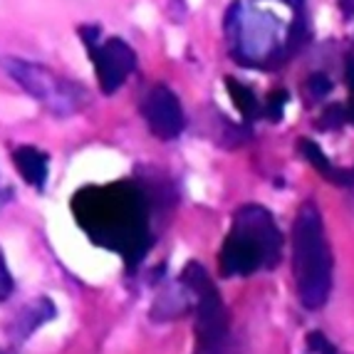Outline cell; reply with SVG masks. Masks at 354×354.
<instances>
[{
  "instance_id": "6da1fadb",
  "label": "cell",
  "mask_w": 354,
  "mask_h": 354,
  "mask_svg": "<svg viewBox=\"0 0 354 354\" xmlns=\"http://www.w3.org/2000/svg\"><path fill=\"white\" fill-rule=\"evenodd\" d=\"M72 213L89 241L139 266L151 245L149 198L134 181L87 186L72 196Z\"/></svg>"
},
{
  "instance_id": "7a4b0ae2",
  "label": "cell",
  "mask_w": 354,
  "mask_h": 354,
  "mask_svg": "<svg viewBox=\"0 0 354 354\" xmlns=\"http://www.w3.org/2000/svg\"><path fill=\"white\" fill-rule=\"evenodd\" d=\"M292 278L300 302L317 310L332 290V250L315 201H305L292 225Z\"/></svg>"
},
{
  "instance_id": "3957f363",
  "label": "cell",
  "mask_w": 354,
  "mask_h": 354,
  "mask_svg": "<svg viewBox=\"0 0 354 354\" xmlns=\"http://www.w3.org/2000/svg\"><path fill=\"white\" fill-rule=\"evenodd\" d=\"M283 253V236L263 206H243L233 218L228 238L221 248L223 275H253L272 268Z\"/></svg>"
},
{
  "instance_id": "277c9868",
  "label": "cell",
  "mask_w": 354,
  "mask_h": 354,
  "mask_svg": "<svg viewBox=\"0 0 354 354\" xmlns=\"http://www.w3.org/2000/svg\"><path fill=\"white\" fill-rule=\"evenodd\" d=\"M3 65H6L8 75L30 97H35L37 102H42L53 114H59V117L77 114L89 102V95L84 87L67 82V80L53 75V72L40 65H32V62H25V59L18 57H8Z\"/></svg>"
},
{
  "instance_id": "5b68a950",
  "label": "cell",
  "mask_w": 354,
  "mask_h": 354,
  "mask_svg": "<svg viewBox=\"0 0 354 354\" xmlns=\"http://www.w3.org/2000/svg\"><path fill=\"white\" fill-rule=\"evenodd\" d=\"M183 285L196 295V335L198 347L206 354H218L228 337V317L218 290L211 283L208 272L198 263H189L181 272Z\"/></svg>"
},
{
  "instance_id": "8992f818",
  "label": "cell",
  "mask_w": 354,
  "mask_h": 354,
  "mask_svg": "<svg viewBox=\"0 0 354 354\" xmlns=\"http://www.w3.org/2000/svg\"><path fill=\"white\" fill-rule=\"evenodd\" d=\"M89 55H92V65L97 70V80L104 95H114L124 80L131 75V70L136 67V55L134 50L119 37H109L100 45H87Z\"/></svg>"
},
{
  "instance_id": "52a82bcc",
  "label": "cell",
  "mask_w": 354,
  "mask_h": 354,
  "mask_svg": "<svg viewBox=\"0 0 354 354\" xmlns=\"http://www.w3.org/2000/svg\"><path fill=\"white\" fill-rule=\"evenodd\" d=\"M275 18L266 15V12H250L245 18H236L238 25V35H236V45H238V55H241V62H260L263 57L272 55L275 50Z\"/></svg>"
},
{
  "instance_id": "ba28073f",
  "label": "cell",
  "mask_w": 354,
  "mask_h": 354,
  "mask_svg": "<svg viewBox=\"0 0 354 354\" xmlns=\"http://www.w3.org/2000/svg\"><path fill=\"white\" fill-rule=\"evenodd\" d=\"M144 119L159 139H176L183 129V109L176 95L166 87H153L144 100Z\"/></svg>"
},
{
  "instance_id": "9c48e42d",
  "label": "cell",
  "mask_w": 354,
  "mask_h": 354,
  "mask_svg": "<svg viewBox=\"0 0 354 354\" xmlns=\"http://www.w3.org/2000/svg\"><path fill=\"white\" fill-rule=\"evenodd\" d=\"M53 317H55V305L48 297H40V300H35L32 305L25 307L23 313H18L12 317L10 327H8V335L12 339H25V337H30L37 327L45 325Z\"/></svg>"
},
{
  "instance_id": "30bf717a",
  "label": "cell",
  "mask_w": 354,
  "mask_h": 354,
  "mask_svg": "<svg viewBox=\"0 0 354 354\" xmlns=\"http://www.w3.org/2000/svg\"><path fill=\"white\" fill-rule=\"evenodd\" d=\"M12 161L18 166L20 176L35 186V189H42L45 186V178H48V156L35 147H18L15 153H12Z\"/></svg>"
},
{
  "instance_id": "8fae6325",
  "label": "cell",
  "mask_w": 354,
  "mask_h": 354,
  "mask_svg": "<svg viewBox=\"0 0 354 354\" xmlns=\"http://www.w3.org/2000/svg\"><path fill=\"white\" fill-rule=\"evenodd\" d=\"M225 89H228V95L233 97V104L236 109L243 114L245 119H255L260 114V104L255 100L253 89H248L245 84L236 82V80H225Z\"/></svg>"
},
{
  "instance_id": "7c38bea8",
  "label": "cell",
  "mask_w": 354,
  "mask_h": 354,
  "mask_svg": "<svg viewBox=\"0 0 354 354\" xmlns=\"http://www.w3.org/2000/svg\"><path fill=\"white\" fill-rule=\"evenodd\" d=\"M285 104H288V92H285V89H278V92H270V97H268L266 114L272 119V122H278V119L283 117Z\"/></svg>"
},
{
  "instance_id": "4fadbf2b",
  "label": "cell",
  "mask_w": 354,
  "mask_h": 354,
  "mask_svg": "<svg viewBox=\"0 0 354 354\" xmlns=\"http://www.w3.org/2000/svg\"><path fill=\"white\" fill-rule=\"evenodd\" d=\"M322 129H337V127L342 124V122H347V109L339 104H335L332 109H327L325 114H322Z\"/></svg>"
},
{
  "instance_id": "5bb4252c",
  "label": "cell",
  "mask_w": 354,
  "mask_h": 354,
  "mask_svg": "<svg viewBox=\"0 0 354 354\" xmlns=\"http://www.w3.org/2000/svg\"><path fill=\"white\" fill-rule=\"evenodd\" d=\"M307 89L313 92V97H317V100H322V97L327 95L332 89V82L327 80L325 75H313L310 80H307Z\"/></svg>"
},
{
  "instance_id": "9a60e30c",
  "label": "cell",
  "mask_w": 354,
  "mask_h": 354,
  "mask_svg": "<svg viewBox=\"0 0 354 354\" xmlns=\"http://www.w3.org/2000/svg\"><path fill=\"white\" fill-rule=\"evenodd\" d=\"M12 292V278H10V270L6 266V258H3V250H0V302L8 300Z\"/></svg>"
},
{
  "instance_id": "2e32d148",
  "label": "cell",
  "mask_w": 354,
  "mask_h": 354,
  "mask_svg": "<svg viewBox=\"0 0 354 354\" xmlns=\"http://www.w3.org/2000/svg\"><path fill=\"white\" fill-rule=\"evenodd\" d=\"M307 344L310 349L317 354H335V347L325 339V335H319V332H313V335L307 337Z\"/></svg>"
},
{
  "instance_id": "e0dca14e",
  "label": "cell",
  "mask_w": 354,
  "mask_h": 354,
  "mask_svg": "<svg viewBox=\"0 0 354 354\" xmlns=\"http://www.w3.org/2000/svg\"><path fill=\"white\" fill-rule=\"evenodd\" d=\"M347 82H349V102H347V122L354 124V57L347 59Z\"/></svg>"
},
{
  "instance_id": "ac0fdd59",
  "label": "cell",
  "mask_w": 354,
  "mask_h": 354,
  "mask_svg": "<svg viewBox=\"0 0 354 354\" xmlns=\"http://www.w3.org/2000/svg\"><path fill=\"white\" fill-rule=\"evenodd\" d=\"M283 3H288V6H302V0H283Z\"/></svg>"
},
{
  "instance_id": "d6986e66",
  "label": "cell",
  "mask_w": 354,
  "mask_h": 354,
  "mask_svg": "<svg viewBox=\"0 0 354 354\" xmlns=\"http://www.w3.org/2000/svg\"><path fill=\"white\" fill-rule=\"evenodd\" d=\"M0 354H8V352H0Z\"/></svg>"
}]
</instances>
